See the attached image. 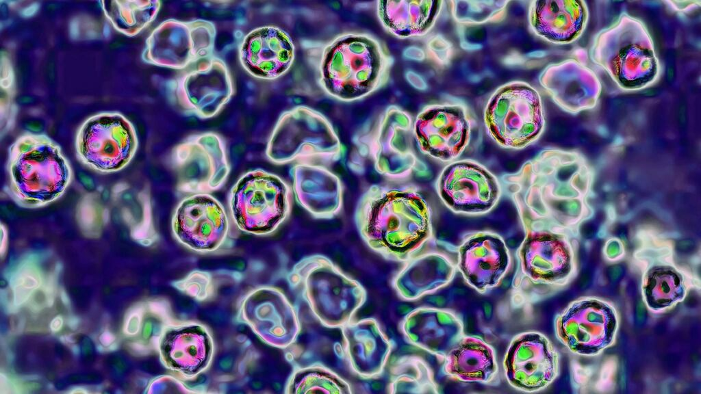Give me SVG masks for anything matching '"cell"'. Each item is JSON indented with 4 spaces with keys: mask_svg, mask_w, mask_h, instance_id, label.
<instances>
[{
    "mask_svg": "<svg viewBox=\"0 0 701 394\" xmlns=\"http://www.w3.org/2000/svg\"><path fill=\"white\" fill-rule=\"evenodd\" d=\"M508 382L514 388L535 392L556 378L558 355L548 339L537 332H525L511 341L503 361Z\"/></svg>",
    "mask_w": 701,
    "mask_h": 394,
    "instance_id": "11",
    "label": "cell"
},
{
    "mask_svg": "<svg viewBox=\"0 0 701 394\" xmlns=\"http://www.w3.org/2000/svg\"><path fill=\"white\" fill-rule=\"evenodd\" d=\"M518 258L521 274L518 278H522L525 282L550 285L564 277L563 249L551 235L528 233L518 250Z\"/></svg>",
    "mask_w": 701,
    "mask_h": 394,
    "instance_id": "17",
    "label": "cell"
},
{
    "mask_svg": "<svg viewBox=\"0 0 701 394\" xmlns=\"http://www.w3.org/2000/svg\"><path fill=\"white\" fill-rule=\"evenodd\" d=\"M291 190L278 176L263 170L244 174L231 189V220L240 230L257 235L275 231L291 209Z\"/></svg>",
    "mask_w": 701,
    "mask_h": 394,
    "instance_id": "5",
    "label": "cell"
},
{
    "mask_svg": "<svg viewBox=\"0 0 701 394\" xmlns=\"http://www.w3.org/2000/svg\"><path fill=\"white\" fill-rule=\"evenodd\" d=\"M530 28L538 36L556 44L576 40L584 31L588 10L581 1H533L528 7Z\"/></svg>",
    "mask_w": 701,
    "mask_h": 394,
    "instance_id": "15",
    "label": "cell"
},
{
    "mask_svg": "<svg viewBox=\"0 0 701 394\" xmlns=\"http://www.w3.org/2000/svg\"><path fill=\"white\" fill-rule=\"evenodd\" d=\"M6 193L19 207L36 209L60 198L71 184V166L60 146L44 134L25 132L10 146Z\"/></svg>",
    "mask_w": 701,
    "mask_h": 394,
    "instance_id": "1",
    "label": "cell"
},
{
    "mask_svg": "<svg viewBox=\"0 0 701 394\" xmlns=\"http://www.w3.org/2000/svg\"><path fill=\"white\" fill-rule=\"evenodd\" d=\"M437 189L442 200L452 211L470 214L488 212L500 195L496 177L483 166L470 160L447 166L437 180Z\"/></svg>",
    "mask_w": 701,
    "mask_h": 394,
    "instance_id": "10",
    "label": "cell"
},
{
    "mask_svg": "<svg viewBox=\"0 0 701 394\" xmlns=\"http://www.w3.org/2000/svg\"><path fill=\"white\" fill-rule=\"evenodd\" d=\"M172 231L177 240L199 252H212L227 244L231 223L223 205L209 194L184 198L175 208Z\"/></svg>",
    "mask_w": 701,
    "mask_h": 394,
    "instance_id": "8",
    "label": "cell"
},
{
    "mask_svg": "<svg viewBox=\"0 0 701 394\" xmlns=\"http://www.w3.org/2000/svg\"><path fill=\"white\" fill-rule=\"evenodd\" d=\"M160 348L166 367L188 376L205 369L213 353L210 335L205 328L196 324H170Z\"/></svg>",
    "mask_w": 701,
    "mask_h": 394,
    "instance_id": "14",
    "label": "cell"
},
{
    "mask_svg": "<svg viewBox=\"0 0 701 394\" xmlns=\"http://www.w3.org/2000/svg\"><path fill=\"white\" fill-rule=\"evenodd\" d=\"M489 135L500 146L523 148L535 142L544 127V113L539 92L529 83L513 81L491 94L484 109Z\"/></svg>",
    "mask_w": 701,
    "mask_h": 394,
    "instance_id": "4",
    "label": "cell"
},
{
    "mask_svg": "<svg viewBox=\"0 0 701 394\" xmlns=\"http://www.w3.org/2000/svg\"><path fill=\"white\" fill-rule=\"evenodd\" d=\"M138 144L136 129L124 115L105 111L90 116L79 127L75 147L82 164L108 174L123 170L131 162Z\"/></svg>",
    "mask_w": 701,
    "mask_h": 394,
    "instance_id": "6",
    "label": "cell"
},
{
    "mask_svg": "<svg viewBox=\"0 0 701 394\" xmlns=\"http://www.w3.org/2000/svg\"><path fill=\"white\" fill-rule=\"evenodd\" d=\"M172 164L178 192L189 196L220 189L230 172L224 142L212 133L193 136L179 144L173 153Z\"/></svg>",
    "mask_w": 701,
    "mask_h": 394,
    "instance_id": "7",
    "label": "cell"
},
{
    "mask_svg": "<svg viewBox=\"0 0 701 394\" xmlns=\"http://www.w3.org/2000/svg\"><path fill=\"white\" fill-rule=\"evenodd\" d=\"M652 40L641 21L623 14L596 36L591 57L622 88L639 90L653 83L659 63Z\"/></svg>",
    "mask_w": 701,
    "mask_h": 394,
    "instance_id": "3",
    "label": "cell"
},
{
    "mask_svg": "<svg viewBox=\"0 0 701 394\" xmlns=\"http://www.w3.org/2000/svg\"><path fill=\"white\" fill-rule=\"evenodd\" d=\"M355 220L366 237L397 235L405 252L422 245L431 231L429 206L411 189L372 187L359 202Z\"/></svg>",
    "mask_w": 701,
    "mask_h": 394,
    "instance_id": "2",
    "label": "cell"
},
{
    "mask_svg": "<svg viewBox=\"0 0 701 394\" xmlns=\"http://www.w3.org/2000/svg\"><path fill=\"white\" fill-rule=\"evenodd\" d=\"M292 171L295 196L303 207L320 218H329L339 211L342 189L333 174L324 167L303 163L295 166Z\"/></svg>",
    "mask_w": 701,
    "mask_h": 394,
    "instance_id": "18",
    "label": "cell"
},
{
    "mask_svg": "<svg viewBox=\"0 0 701 394\" xmlns=\"http://www.w3.org/2000/svg\"><path fill=\"white\" fill-rule=\"evenodd\" d=\"M422 312L423 337L422 345L429 352L445 356L463 336L461 320L453 313L439 308H427Z\"/></svg>",
    "mask_w": 701,
    "mask_h": 394,
    "instance_id": "20",
    "label": "cell"
},
{
    "mask_svg": "<svg viewBox=\"0 0 701 394\" xmlns=\"http://www.w3.org/2000/svg\"><path fill=\"white\" fill-rule=\"evenodd\" d=\"M107 18L114 29L128 36L138 34L155 18L158 1H101Z\"/></svg>",
    "mask_w": 701,
    "mask_h": 394,
    "instance_id": "21",
    "label": "cell"
},
{
    "mask_svg": "<svg viewBox=\"0 0 701 394\" xmlns=\"http://www.w3.org/2000/svg\"><path fill=\"white\" fill-rule=\"evenodd\" d=\"M292 55L289 38L273 27H259L251 31L240 49L243 67L252 75L262 79L281 75L289 66Z\"/></svg>",
    "mask_w": 701,
    "mask_h": 394,
    "instance_id": "16",
    "label": "cell"
},
{
    "mask_svg": "<svg viewBox=\"0 0 701 394\" xmlns=\"http://www.w3.org/2000/svg\"><path fill=\"white\" fill-rule=\"evenodd\" d=\"M509 264L505 241L494 233H475L459 248L458 268L466 281L480 293L498 285Z\"/></svg>",
    "mask_w": 701,
    "mask_h": 394,
    "instance_id": "12",
    "label": "cell"
},
{
    "mask_svg": "<svg viewBox=\"0 0 701 394\" xmlns=\"http://www.w3.org/2000/svg\"><path fill=\"white\" fill-rule=\"evenodd\" d=\"M444 358V372L459 381L490 384L498 378L494 350L478 337L463 335Z\"/></svg>",
    "mask_w": 701,
    "mask_h": 394,
    "instance_id": "19",
    "label": "cell"
},
{
    "mask_svg": "<svg viewBox=\"0 0 701 394\" xmlns=\"http://www.w3.org/2000/svg\"><path fill=\"white\" fill-rule=\"evenodd\" d=\"M508 1H453V18L459 23L480 24L501 20L505 14Z\"/></svg>",
    "mask_w": 701,
    "mask_h": 394,
    "instance_id": "22",
    "label": "cell"
},
{
    "mask_svg": "<svg viewBox=\"0 0 701 394\" xmlns=\"http://www.w3.org/2000/svg\"><path fill=\"white\" fill-rule=\"evenodd\" d=\"M468 107L461 102L426 106L418 114L414 133L424 153L443 161L458 157L470 137Z\"/></svg>",
    "mask_w": 701,
    "mask_h": 394,
    "instance_id": "9",
    "label": "cell"
},
{
    "mask_svg": "<svg viewBox=\"0 0 701 394\" xmlns=\"http://www.w3.org/2000/svg\"><path fill=\"white\" fill-rule=\"evenodd\" d=\"M568 60L548 65L541 73L539 83L565 110L592 108L600 92L598 79L587 66Z\"/></svg>",
    "mask_w": 701,
    "mask_h": 394,
    "instance_id": "13",
    "label": "cell"
}]
</instances>
